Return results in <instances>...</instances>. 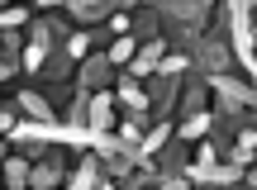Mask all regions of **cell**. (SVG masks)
<instances>
[{"mask_svg":"<svg viewBox=\"0 0 257 190\" xmlns=\"http://www.w3.org/2000/svg\"><path fill=\"white\" fill-rule=\"evenodd\" d=\"M186 67H191V57H186V53H167L162 62H157V76H176V72H186Z\"/></svg>","mask_w":257,"mask_h":190,"instance_id":"17","label":"cell"},{"mask_svg":"<svg viewBox=\"0 0 257 190\" xmlns=\"http://www.w3.org/2000/svg\"><path fill=\"white\" fill-rule=\"evenodd\" d=\"M67 15L81 19V24H95V19L114 15V5H110V0H67Z\"/></svg>","mask_w":257,"mask_h":190,"instance_id":"9","label":"cell"},{"mask_svg":"<svg viewBox=\"0 0 257 190\" xmlns=\"http://www.w3.org/2000/svg\"><path fill=\"white\" fill-rule=\"evenodd\" d=\"M134 53H138V38H134V34H119V38L110 43V62H114V67H128V62H134Z\"/></svg>","mask_w":257,"mask_h":190,"instance_id":"14","label":"cell"},{"mask_svg":"<svg viewBox=\"0 0 257 190\" xmlns=\"http://www.w3.org/2000/svg\"><path fill=\"white\" fill-rule=\"evenodd\" d=\"M162 57H167V38H148V43L134 53V62H128V76H138V81L157 76V62H162Z\"/></svg>","mask_w":257,"mask_h":190,"instance_id":"3","label":"cell"},{"mask_svg":"<svg viewBox=\"0 0 257 190\" xmlns=\"http://www.w3.org/2000/svg\"><path fill=\"white\" fill-rule=\"evenodd\" d=\"M219 157H224V147H219V143H200V147H195V162H200V166H214Z\"/></svg>","mask_w":257,"mask_h":190,"instance_id":"18","label":"cell"},{"mask_svg":"<svg viewBox=\"0 0 257 190\" xmlns=\"http://www.w3.org/2000/svg\"><path fill=\"white\" fill-rule=\"evenodd\" d=\"M200 62H205V76H224L233 67V43H224L219 34L200 38Z\"/></svg>","mask_w":257,"mask_h":190,"instance_id":"2","label":"cell"},{"mask_svg":"<svg viewBox=\"0 0 257 190\" xmlns=\"http://www.w3.org/2000/svg\"><path fill=\"white\" fill-rule=\"evenodd\" d=\"M205 10H210V0H157V15L181 19V24H200Z\"/></svg>","mask_w":257,"mask_h":190,"instance_id":"6","label":"cell"},{"mask_svg":"<svg viewBox=\"0 0 257 190\" xmlns=\"http://www.w3.org/2000/svg\"><path fill=\"white\" fill-rule=\"evenodd\" d=\"M34 5H38V10H62L67 0H34Z\"/></svg>","mask_w":257,"mask_h":190,"instance_id":"20","label":"cell"},{"mask_svg":"<svg viewBox=\"0 0 257 190\" xmlns=\"http://www.w3.org/2000/svg\"><path fill=\"white\" fill-rule=\"evenodd\" d=\"M91 29H76V34H67V53L72 57H91Z\"/></svg>","mask_w":257,"mask_h":190,"instance_id":"16","label":"cell"},{"mask_svg":"<svg viewBox=\"0 0 257 190\" xmlns=\"http://www.w3.org/2000/svg\"><path fill=\"white\" fill-rule=\"evenodd\" d=\"M210 128H214V109H195L191 119L176 124V138H181V143H195V138H205Z\"/></svg>","mask_w":257,"mask_h":190,"instance_id":"8","label":"cell"},{"mask_svg":"<svg viewBox=\"0 0 257 190\" xmlns=\"http://www.w3.org/2000/svg\"><path fill=\"white\" fill-rule=\"evenodd\" d=\"M119 100H124V109L128 114H153V95L143 91V81H138V76H119Z\"/></svg>","mask_w":257,"mask_h":190,"instance_id":"5","label":"cell"},{"mask_svg":"<svg viewBox=\"0 0 257 190\" xmlns=\"http://www.w3.org/2000/svg\"><path fill=\"white\" fill-rule=\"evenodd\" d=\"M128 29H134V24H128V15H124V10H114V15H110V34L119 38V34H128Z\"/></svg>","mask_w":257,"mask_h":190,"instance_id":"19","label":"cell"},{"mask_svg":"<svg viewBox=\"0 0 257 190\" xmlns=\"http://www.w3.org/2000/svg\"><path fill=\"white\" fill-rule=\"evenodd\" d=\"M110 5H114V10H124V5H134V0H110Z\"/></svg>","mask_w":257,"mask_h":190,"instance_id":"21","label":"cell"},{"mask_svg":"<svg viewBox=\"0 0 257 190\" xmlns=\"http://www.w3.org/2000/svg\"><path fill=\"white\" fill-rule=\"evenodd\" d=\"M15 100H19V109H24L29 119H48V124H53V119H62V114L53 109V100H48V95H38V91H29V86H24Z\"/></svg>","mask_w":257,"mask_h":190,"instance_id":"7","label":"cell"},{"mask_svg":"<svg viewBox=\"0 0 257 190\" xmlns=\"http://www.w3.org/2000/svg\"><path fill=\"white\" fill-rule=\"evenodd\" d=\"M114 72H119V67L110 62V53H91V57H81V76H76V86H81V91H105Z\"/></svg>","mask_w":257,"mask_h":190,"instance_id":"1","label":"cell"},{"mask_svg":"<svg viewBox=\"0 0 257 190\" xmlns=\"http://www.w3.org/2000/svg\"><path fill=\"white\" fill-rule=\"evenodd\" d=\"M29 162H34V157H24V152H10L5 157V181L15 185V190H24L29 176H34V171H29Z\"/></svg>","mask_w":257,"mask_h":190,"instance_id":"12","label":"cell"},{"mask_svg":"<svg viewBox=\"0 0 257 190\" xmlns=\"http://www.w3.org/2000/svg\"><path fill=\"white\" fill-rule=\"evenodd\" d=\"M114 105H119V95L105 86V91H91V133H110L114 128Z\"/></svg>","mask_w":257,"mask_h":190,"instance_id":"4","label":"cell"},{"mask_svg":"<svg viewBox=\"0 0 257 190\" xmlns=\"http://www.w3.org/2000/svg\"><path fill=\"white\" fill-rule=\"evenodd\" d=\"M53 181H62V157H57V152H48V162H43V166H34L29 185H53Z\"/></svg>","mask_w":257,"mask_h":190,"instance_id":"13","label":"cell"},{"mask_svg":"<svg viewBox=\"0 0 257 190\" xmlns=\"http://www.w3.org/2000/svg\"><path fill=\"white\" fill-rule=\"evenodd\" d=\"M48 57H53V43H43V38H29V48H24V76H43Z\"/></svg>","mask_w":257,"mask_h":190,"instance_id":"11","label":"cell"},{"mask_svg":"<svg viewBox=\"0 0 257 190\" xmlns=\"http://www.w3.org/2000/svg\"><path fill=\"white\" fill-rule=\"evenodd\" d=\"M0 24H5V29H24V24H34V10H29V5H5Z\"/></svg>","mask_w":257,"mask_h":190,"instance_id":"15","label":"cell"},{"mask_svg":"<svg viewBox=\"0 0 257 190\" xmlns=\"http://www.w3.org/2000/svg\"><path fill=\"white\" fill-rule=\"evenodd\" d=\"M100 162H105V157L100 152H95V147H86V157H81V166H76V176H72V185L76 190H86V185H100Z\"/></svg>","mask_w":257,"mask_h":190,"instance_id":"10","label":"cell"}]
</instances>
